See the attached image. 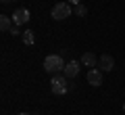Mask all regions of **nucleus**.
<instances>
[{
  "label": "nucleus",
  "instance_id": "nucleus-7",
  "mask_svg": "<svg viewBox=\"0 0 125 115\" xmlns=\"http://www.w3.org/2000/svg\"><path fill=\"white\" fill-rule=\"evenodd\" d=\"M77 73H79V63H77V61H69L67 65H65V69H62V75H65V77H69V80H71V77H75Z\"/></svg>",
  "mask_w": 125,
  "mask_h": 115
},
{
  "label": "nucleus",
  "instance_id": "nucleus-11",
  "mask_svg": "<svg viewBox=\"0 0 125 115\" xmlns=\"http://www.w3.org/2000/svg\"><path fill=\"white\" fill-rule=\"evenodd\" d=\"M73 11H75L77 17H85V15H88V9H85L83 4H75V9H73Z\"/></svg>",
  "mask_w": 125,
  "mask_h": 115
},
{
  "label": "nucleus",
  "instance_id": "nucleus-4",
  "mask_svg": "<svg viewBox=\"0 0 125 115\" xmlns=\"http://www.w3.org/2000/svg\"><path fill=\"white\" fill-rule=\"evenodd\" d=\"M29 19H31V15H29L27 9H17L13 13V23L15 25H25V23H29Z\"/></svg>",
  "mask_w": 125,
  "mask_h": 115
},
{
  "label": "nucleus",
  "instance_id": "nucleus-12",
  "mask_svg": "<svg viewBox=\"0 0 125 115\" xmlns=\"http://www.w3.org/2000/svg\"><path fill=\"white\" fill-rule=\"evenodd\" d=\"M0 2H2V4H9V2H15V0H0Z\"/></svg>",
  "mask_w": 125,
  "mask_h": 115
},
{
  "label": "nucleus",
  "instance_id": "nucleus-1",
  "mask_svg": "<svg viewBox=\"0 0 125 115\" xmlns=\"http://www.w3.org/2000/svg\"><path fill=\"white\" fill-rule=\"evenodd\" d=\"M65 65H67V63L62 61L61 54H48V57L44 59V69L48 71V73H58V71L65 69Z\"/></svg>",
  "mask_w": 125,
  "mask_h": 115
},
{
  "label": "nucleus",
  "instance_id": "nucleus-8",
  "mask_svg": "<svg viewBox=\"0 0 125 115\" xmlns=\"http://www.w3.org/2000/svg\"><path fill=\"white\" fill-rule=\"evenodd\" d=\"M81 63H83L85 67H96V54H94V52H83Z\"/></svg>",
  "mask_w": 125,
  "mask_h": 115
},
{
  "label": "nucleus",
  "instance_id": "nucleus-3",
  "mask_svg": "<svg viewBox=\"0 0 125 115\" xmlns=\"http://www.w3.org/2000/svg\"><path fill=\"white\" fill-rule=\"evenodd\" d=\"M71 13H73V9H71V4H69V2H58V4L52 6L50 17L56 19V21H62V19H67Z\"/></svg>",
  "mask_w": 125,
  "mask_h": 115
},
{
  "label": "nucleus",
  "instance_id": "nucleus-2",
  "mask_svg": "<svg viewBox=\"0 0 125 115\" xmlns=\"http://www.w3.org/2000/svg\"><path fill=\"white\" fill-rule=\"evenodd\" d=\"M69 77H65V75H54L52 80H50V90H52L54 94H58V96H65L69 90Z\"/></svg>",
  "mask_w": 125,
  "mask_h": 115
},
{
  "label": "nucleus",
  "instance_id": "nucleus-13",
  "mask_svg": "<svg viewBox=\"0 0 125 115\" xmlns=\"http://www.w3.org/2000/svg\"><path fill=\"white\" fill-rule=\"evenodd\" d=\"M69 2H71V4H79V0H69Z\"/></svg>",
  "mask_w": 125,
  "mask_h": 115
},
{
  "label": "nucleus",
  "instance_id": "nucleus-5",
  "mask_svg": "<svg viewBox=\"0 0 125 115\" xmlns=\"http://www.w3.org/2000/svg\"><path fill=\"white\" fill-rule=\"evenodd\" d=\"M88 84L90 86H100L102 84V69L92 67V69L88 71Z\"/></svg>",
  "mask_w": 125,
  "mask_h": 115
},
{
  "label": "nucleus",
  "instance_id": "nucleus-14",
  "mask_svg": "<svg viewBox=\"0 0 125 115\" xmlns=\"http://www.w3.org/2000/svg\"><path fill=\"white\" fill-rule=\"evenodd\" d=\"M19 115H29V113H19Z\"/></svg>",
  "mask_w": 125,
  "mask_h": 115
},
{
  "label": "nucleus",
  "instance_id": "nucleus-9",
  "mask_svg": "<svg viewBox=\"0 0 125 115\" xmlns=\"http://www.w3.org/2000/svg\"><path fill=\"white\" fill-rule=\"evenodd\" d=\"M0 29H2V31H10V29H13L10 17H6V15H2V17H0Z\"/></svg>",
  "mask_w": 125,
  "mask_h": 115
},
{
  "label": "nucleus",
  "instance_id": "nucleus-6",
  "mask_svg": "<svg viewBox=\"0 0 125 115\" xmlns=\"http://www.w3.org/2000/svg\"><path fill=\"white\" fill-rule=\"evenodd\" d=\"M98 67L102 71H113L115 69V59H113L111 54H102V57L98 59Z\"/></svg>",
  "mask_w": 125,
  "mask_h": 115
},
{
  "label": "nucleus",
  "instance_id": "nucleus-10",
  "mask_svg": "<svg viewBox=\"0 0 125 115\" xmlns=\"http://www.w3.org/2000/svg\"><path fill=\"white\" fill-rule=\"evenodd\" d=\"M23 42H25V44H33V42H36V36H33V31H31V29L23 31Z\"/></svg>",
  "mask_w": 125,
  "mask_h": 115
}]
</instances>
